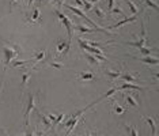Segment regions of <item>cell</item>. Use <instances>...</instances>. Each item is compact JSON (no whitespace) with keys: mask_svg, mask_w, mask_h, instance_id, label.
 Returning <instances> with one entry per match:
<instances>
[{"mask_svg":"<svg viewBox=\"0 0 159 136\" xmlns=\"http://www.w3.org/2000/svg\"><path fill=\"white\" fill-rule=\"evenodd\" d=\"M124 97H125V102H127L129 106H132V108H137V106H139V102L136 101V98L132 97L131 94H125Z\"/></svg>","mask_w":159,"mask_h":136,"instance_id":"cell-11","label":"cell"},{"mask_svg":"<svg viewBox=\"0 0 159 136\" xmlns=\"http://www.w3.org/2000/svg\"><path fill=\"white\" fill-rule=\"evenodd\" d=\"M38 116L41 117V120H42V124H44V125H45L46 128H52V121L49 120V118H48V116H45V114H44V113H42L41 110L38 112Z\"/></svg>","mask_w":159,"mask_h":136,"instance_id":"cell-15","label":"cell"},{"mask_svg":"<svg viewBox=\"0 0 159 136\" xmlns=\"http://www.w3.org/2000/svg\"><path fill=\"white\" fill-rule=\"evenodd\" d=\"M144 118L147 120V123L150 124V127H151V136H156V125H155V121L151 118V117H148V116H143Z\"/></svg>","mask_w":159,"mask_h":136,"instance_id":"cell-12","label":"cell"},{"mask_svg":"<svg viewBox=\"0 0 159 136\" xmlns=\"http://www.w3.org/2000/svg\"><path fill=\"white\" fill-rule=\"evenodd\" d=\"M63 118H64V113H60V114H57V117H56V120H55V123L52 124V128H55L57 124H60Z\"/></svg>","mask_w":159,"mask_h":136,"instance_id":"cell-27","label":"cell"},{"mask_svg":"<svg viewBox=\"0 0 159 136\" xmlns=\"http://www.w3.org/2000/svg\"><path fill=\"white\" fill-rule=\"evenodd\" d=\"M127 128V132H128V136H139V132L136 129V127L133 125H125Z\"/></svg>","mask_w":159,"mask_h":136,"instance_id":"cell-20","label":"cell"},{"mask_svg":"<svg viewBox=\"0 0 159 136\" xmlns=\"http://www.w3.org/2000/svg\"><path fill=\"white\" fill-rule=\"evenodd\" d=\"M63 7L64 8H67V10H69V11H72L73 14H76L77 16H80V18H83L86 22H88V25H91L94 29H97L98 32H101V33H103V34H106V36H114V34H112L110 32H108V29H102V27H99V26H97V23L95 22H92L90 18H87V15L83 12L82 10H79L77 7H72V5H68V4H65V3H63Z\"/></svg>","mask_w":159,"mask_h":136,"instance_id":"cell-2","label":"cell"},{"mask_svg":"<svg viewBox=\"0 0 159 136\" xmlns=\"http://www.w3.org/2000/svg\"><path fill=\"white\" fill-rule=\"evenodd\" d=\"M84 57L87 59V61L91 64V65H99V63H101L97 59V55H86Z\"/></svg>","mask_w":159,"mask_h":136,"instance_id":"cell-16","label":"cell"},{"mask_svg":"<svg viewBox=\"0 0 159 136\" xmlns=\"http://www.w3.org/2000/svg\"><path fill=\"white\" fill-rule=\"evenodd\" d=\"M128 45L131 46H136V48H144L146 46V44H147V36H146V26H144V23L141 22V34H140V40L136 42H127Z\"/></svg>","mask_w":159,"mask_h":136,"instance_id":"cell-7","label":"cell"},{"mask_svg":"<svg viewBox=\"0 0 159 136\" xmlns=\"http://www.w3.org/2000/svg\"><path fill=\"white\" fill-rule=\"evenodd\" d=\"M125 3H127V4H128V7L131 8V12H132L133 15H137V11L139 10H137V7L135 5L133 1H132V0H125Z\"/></svg>","mask_w":159,"mask_h":136,"instance_id":"cell-21","label":"cell"},{"mask_svg":"<svg viewBox=\"0 0 159 136\" xmlns=\"http://www.w3.org/2000/svg\"><path fill=\"white\" fill-rule=\"evenodd\" d=\"M113 112H114V113H117V114H123L124 112H125V109H124L121 105L114 104V105H113Z\"/></svg>","mask_w":159,"mask_h":136,"instance_id":"cell-25","label":"cell"},{"mask_svg":"<svg viewBox=\"0 0 159 136\" xmlns=\"http://www.w3.org/2000/svg\"><path fill=\"white\" fill-rule=\"evenodd\" d=\"M33 3H34V0H27V5H33Z\"/></svg>","mask_w":159,"mask_h":136,"instance_id":"cell-35","label":"cell"},{"mask_svg":"<svg viewBox=\"0 0 159 136\" xmlns=\"http://www.w3.org/2000/svg\"><path fill=\"white\" fill-rule=\"evenodd\" d=\"M141 63L144 64H152V65H156V64L159 63V60L156 57H151V56H143V57L139 59Z\"/></svg>","mask_w":159,"mask_h":136,"instance_id":"cell-10","label":"cell"},{"mask_svg":"<svg viewBox=\"0 0 159 136\" xmlns=\"http://www.w3.org/2000/svg\"><path fill=\"white\" fill-rule=\"evenodd\" d=\"M36 106V100H34V94H29V101H27V106L25 109V125L29 127V116H30L31 110Z\"/></svg>","mask_w":159,"mask_h":136,"instance_id":"cell-6","label":"cell"},{"mask_svg":"<svg viewBox=\"0 0 159 136\" xmlns=\"http://www.w3.org/2000/svg\"><path fill=\"white\" fill-rule=\"evenodd\" d=\"M52 68H56V69H61L63 68V64L61 63H51L49 64Z\"/></svg>","mask_w":159,"mask_h":136,"instance_id":"cell-30","label":"cell"},{"mask_svg":"<svg viewBox=\"0 0 159 136\" xmlns=\"http://www.w3.org/2000/svg\"><path fill=\"white\" fill-rule=\"evenodd\" d=\"M91 106H92V104H90L88 106H86L84 109L79 110V112H77L76 114H73V116H72V117H71V118H69V120L67 121V123H64V124H63V127H68V129H67V133H65V136H68V135H69V133H71L72 131H73V128L76 127L77 121L80 120V116H82L83 113H84V112H86V110L88 109V108H91Z\"/></svg>","mask_w":159,"mask_h":136,"instance_id":"cell-3","label":"cell"},{"mask_svg":"<svg viewBox=\"0 0 159 136\" xmlns=\"http://www.w3.org/2000/svg\"><path fill=\"white\" fill-rule=\"evenodd\" d=\"M30 76H31L30 72H23V75H22V87H25L26 84L29 83V80H30Z\"/></svg>","mask_w":159,"mask_h":136,"instance_id":"cell-22","label":"cell"},{"mask_svg":"<svg viewBox=\"0 0 159 136\" xmlns=\"http://www.w3.org/2000/svg\"><path fill=\"white\" fill-rule=\"evenodd\" d=\"M56 117H57V116L52 114V113H49V114H48V118H49V120L52 121V124H53V123H55V120H56Z\"/></svg>","mask_w":159,"mask_h":136,"instance_id":"cell-32","label":"cell"},{"mask_svg":"<svg viewBox=\"0 0 159 136\" xmlns=\"http://www.w3.org/2000/svg\"><path fill=\"white\" fill-rule=\"evenodd\" d=\"M30 63V60H18V61H14L12 63V68H18V67H23L26 64Z\"/></svg>","mask_w":159,"mask_h":136,"instance_id":"cell-23","label":"cell"},{"mask_svg":"<svg viewBox=\"0 0 159 136\" xmlns=\"http://www.w3.org/2000/svg\"><path fill=\"white\" fill-rule=\"evenodd\" d=\"M155 50V48H140V52H141V55H143V56H150V55H151V53L154 52Z\"/></svg>","mask_w":159,"mask_h":136,"instance_id":"cell-24","label":"cell"},{"mask_svg":"<svg viewBox=\"0 0 159 136\" xmlns=\"http://www.w3.org/2000/svg\"><path fill=\"white\" fill-rule=\"evenodd\" d=\"M144 3L147 5H150L151 8H154L155 11H158V4L156 3H154V1H151V0H144Z\"/></svg>","mask_w":159,"mask_h":136,"instance_id":"cell-29","label":"cell"},{"mask_svg":"<svg viewBox=\"0 0 159 136\" xmlns=\"http://www.w3.org/2000/svg\"><path fill=\"white\" fill-rule=\"evenodd\" d=\"M56 14H57V16L60 18V21L63 22V25L65 26V29H67V34H68V45L71 46V41H72V22L69 21V18L68 16H65L64 14H63L61 11H59V10H56Z\"/></svg>","mask_w":159,"mask_h":136,"instance_id":"cell-4","label":"cell"},{"mask_svg":"<svg viewBox=\"0 0 159 136\" xmlns=\"http://www.w3.org/2000/svg\"><path fill=\"white\" fill-rule=\"evenodd\" d=\"M94 8V12H95V15L98 16V18H101V19H103L105 18V15H103V11L99 8V7H92Z\"/></svg>","mask_w":159,"mask_h":136,"instance_id":"cell-28","label":"cell"},{"mask_svg":"<svg viewBox=\"0 0 159 136\" xmlns=\"http://www.w3.org/2000/svg\"><path fill=\"white\" fill-rule=\"evenodd\" d=\"M26 22H27L29 25H38V23L41 22V11H40L38 7H34L30 14H27Z\"/></svg>","mask_w":159,"mask_h":136,"instance_id":"cell-5","label":"cell"},{"mask_svg":"<svg viewBox=\"0 0 159 136\" xmlns=\"http://www.w3.org/2000/svg\"><path fill=\"white\" fill-rule=\"evenodd\" d=\"M109 12H110V14H117V15H124V11L121 10L118 5H117V7H113V8L109 11Z\"/></svg>","mask_w":159,"mask_h":136,"instance_id":"cell-26","label":"cell"},{"mask_svg":"<svg viewBox=\"0 0 159 136\" xmlns=\"http://www.w3.org/2000/svg\"><path fill=\"white\" fill-rule=\"evenodd\" d=\"M84 136H91V133H90V132H86V133H84Z\"/></svg>","mask_w":159,"mask_h":136,"instance_id":"cell-37","label":"cell"},{"mask_svg":"<svg viewBox=\"0 0 159 136\" xmlns=\"http://www.w3.org/2000/svg\"><path fill=\"white\" fill-rule=\"evenodd\" d=\"M105 72H106V75L109 76L110 80H116V79H118L121 76V71H110V69H106Z\"/></svg>","mask_w":159,"mask_h":136,"instance_id":"cell-14","label":"cell"},{"mask_svg":"<svg viewBox=\"0 0 159 136\" xmlns=\"http://www.w3.org/2000/svg\"><path fill=\"white\" fill-rule=\"evenodd\" d=\"M98 1H99V0H90V3H91V4H95V3H98Z\"/></svg>","mask_w":159,"mask_h":136,"instance_id":"cell-36","label":"cell"},{"mask_svg":"<svg viewBox=\"0 0 159 136\" xmlns=\"http://www.w3.org/2000/svg\"><path fill=\"white\" fill-rule=\"evenodd\" d=\"M48 1H52V0H48Z\"/></svg>","mask_w":159,"mask_h":136,"instance_id":"cell-38","label":"cell"},{"mask_svg":"<svg viewBox=\"0 0 159 136\" xmlns=\"http://www.w3.org/2000/svg\"><path fill=\"white\" fill-rule=\"evenodd\" d=\"M79 78H80V80H94L95 79V75L92 72H82L80 75H79Z\"/></svg>","mask_w":159,"mask_h":136,"instance_id":"cell-17","label":"cell"},{"mask_svg":"<svg viewBox=\"0 0 159 136\" xmlns=\"http://www.w3.org/2000/svg\"><path fill=\"white\" fill-rule=\"evenodd\" d=\"M114 4H116V1H114V0H109V3H108V11L112 10V8L114 7Z\"/></svg>","mask_w":159,"mask_h":136,"instance_id":"cell-31","label":"cell"},{"mask_svg":"<svg viewBox=\"0 0 159 136\" xmlns=\"http://www.w3.org/2000/svg\"><path fill=\"white\" fill-rule=\"evenodd\" d=\"M120 79H121V80H125L127 83H132V82H135V80H137L132 73H124V75L120 76Z\"/></svg>","mask_w":159,"mask_h":136,"instance_id":"cell-19","label":"cell"},{"mask_svg":"<svg viewBox=\"0 0 159 136\" xmlns=\"http://www.w3.org/2000/svg\"><path fill=\"white\" fill-rule=\"evenodd\" d=\"M22 49L18 45L14 44H5L3 46V53H4V65L8 67V64L12 63L15 59H18V56L21 55Z\"/></svg>","mask_w":159,"mask_h":136,"instance_id":"cell-1","label":"cell"},{"mask_svg":"<svg viewBox=\"0 0 159 136\" xmlns=\"http://www.w3.org/2000/svg\"><path fill=\"white\" fill-rule=\"evenodd\" d=\"M25 136H36V133H34V132H27Z\"/></svg>","mask_w":159,"mask_h":136,"instance_id":"cell-33","label":"cell"},{"mask_svg":"<svg viewBox=\"0 0 159 136\" xmlns=\"http://www.w3.org/2000/svg\"><path fill=\"white\" fill-rule=\"evenodd\" d=\"M46 57V49H42V50H40L38 53H36V56H34V64H33V69H36L37 68V65L41 63L42 60Z\"/></svg>","mask_w":159,"mask_h":136,"instance_id":"cell-8","label":"cell"},{"mask_svg":"<svg viewBox=\"0 0 159 136\" xmlns=\"http://www.w3.org/2000/svg\"><path fill=\"white\" fill-rule=\"evenodd\" d=\"M14 3H15V0H10V10L12 8V5H14Z\"/></svg>","mask_w":159,"mask_h":136,"instance_id":"cell-34","label":"cell"},{"mask_svg":"<svg viewBox=\"0 0 159 136\" xmlns=\"http://www.w3.org/2000/svg\"><path fill=\"white\" fill-rule=\"evenodd\" d=\"M76 30H79L80 33H94V32H98L97 29H94V27H87L84 26V25H76Z\"/></svg>","mask_w":159,"mask_h":136,"instance_id":"cell-13","label":"cell"},{"mask_svg":"<svg viewBox=\"0 0 159 136\" xmlns=\"http://www.w3.org/2000/svg\"><path fill=\"white\" fill-rule=\"evenodd\" d=\"M144 90L143 87H139V86H135V84H132V83H125V84H123L121 87H118L117 90Z\"/></svg>","mask_w":159,"mask_h":136,"instance_id":"cell-18","label":"cell"},{"mask_svg":"<svg viewBox=\"0 0 159 136\" xmlns=\"http://www.w3.org/2000/svg\"><path fill=\"white\" fill-rule=\"evenodd\" d=\"M136 19H137V16H136V15L131 16V18H125L124 21L117 22L116 25H110V26H108V29H117V27H121V26H124V25H127V23H131V22H135Z\"/></svg>","mask_w":159,"mask_h":136,"instance_id":"cell-9","label":"cell"}]
</instances>
